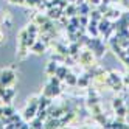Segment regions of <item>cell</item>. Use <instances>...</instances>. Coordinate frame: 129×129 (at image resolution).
I'll return each instance as SVG.
<instances>
[{
	"instance_id": "obj_1",
	"label": "cell",
	"mask_w": 129,
	"mask_h": 129,
	"mask_svg": "<svg viewBox=\"0 0 129 129\" xmlns=\"http://www.w3.org/2000/svg\"><path fill=\"white\" fill-rule=\"evenodd\" d=\"M14 81H16V73H14L11 69H3V70H0V82H2L5 87H10Z\"/></svg>"
},
{
	"instance_id": "obj_2",
	"label": "cell",
	"mask_w": 129,
	"mask_h": 129,
	"mask_svg": "<svg viewBox=\"0 0 129 129\" xmlns=\"http://www.w3.org/2000/svg\"><path fill=\"white\" fill-rule=\"evenodd\" d=\"M78 59H79L81 64L89 66V64H92V61H93V53H92V51H82L78 56Z\"/></svg>"
},
{
	"instance_id": "obj_3",
	"label": "cell",
	"mask_w": 129,
	"mask_h": 129,
	"mask_svg": "<svg viewBox=\"0 0 129 129\" xmlns=\"http://www.w3.org/2000/svg\"><path fill=\"white\" fill-rule=\"evenodd\" d=\"M45 48H47V44H44L41 39H38L34 42V45L31 47V50L34 51V53H38V54H42L44 51H45Z\"/></svg>"
},
{
	"instance_id": "obj_4",
	"label": "cell",
	"mask_w": 129,
	"mask_h": 129,
	"mask_svg": "<svg viewBox=\"0 0 129 129\" xmlns=\"http://www.w3.org/2000/svg\"><path fill=\"white\" fill-rule=\"evenodd\" d=\"M62 11H64V10H61L59 6H56V8L51 6L50 10H48V19H59L61 14H62Z\"/></svg>"
},
{
	"instance_id": "obj_5",
	"label": "cell",
	"mask_w": 129,
	"mask_h": 129,
	"mask_svg": "<svg viewBox=\"0 0 129 129\" xmlns=\"http://www.w3.org/2000/svg\"><path fill=\"white\" fill-rule=\"evenodd\" d=\"M58 62H54V61H51V62H48V66H47V75H50V76H54V73H56V70H58Z\"/></svg>"
},
{
	"instance_id": "obj_6",
	"label": "cell",
	"mask_w": 129,
	"mask_h": 129,
	"mask_svg": "<svg viewBox=\"0 0 129 129\" xmlns=\"http://www.w3.org/2000/svg\"><path fill=\"white\" fill-rule=\"evenodd\" d=\"M67 67H64V66H59L58 67V70H56V73H54V76H58L59 79H66V76H67Z\"/></svg>"
},
{
	"instance_id": "obj_7",
	"label": "cell",
	"mask_w": 129,
	"mask_h": 129,
	"mask_svg": "<svg viewBox=\"0 0 129 129\" xmlns=\"http://www.w3.org/2000/svg\"><path fill=\"white\" fill-rule=\"evenodd\" d=\"M66 82L69 86H75V84H78V78L73 75V73H67V76H66Z\"/></svg>"
},
{
	"instance_id": "obj_8",
	"label": "cell",
	"mask_w": 129,
	"mask_h": 129,
	"mask_svg": "<svg viewBox=\"0 0 129 129\" xmlns=\"http://www.w3.org/2000/svg\"><path fill=\"white\" fill-rule=\"evenodd\" d=\"M100 14H101V13H100L98 10H93V11H90V13H89L90 19H92V20H96V22L101 20V16H100Z\"/></svg>"
},
{
	"instance_id": "obj_9",
	"label": "cell",
	"mask_w": 129,
	"mask_h": 129,
	"mask_svg": "<svg viewBox=\"0 0 129 129\" xmlns=\"http://www.w3.org/2000/svg\"><path fill=\"white\" fill-rule=\"evenodd\" d=\"M13 114H14V109H13V107H10V106H3V115L11 117Z\"/></svg>"
},
{
	"instance_id": "obj_10",
	"label": "cell",
	"mask_w": 129,
	"mask_h": 129,
	"mask_svg": "<svg viewBox=\"0 0 129 129\" xmlns=\"http://www.w3.org/2000/svg\"><path fill=\"white\" fill-rule=\"evenodd\" d=\"M117 114H118V117H124L126 115V107L124 106H120V107H117Z\"/></svg>"
},
{
	"instance_id": "obj_11",
	"label": "cell",
	"mask_w": 129,
	"mask_h": 129,
	"mask_svg": "<svg viewBox=\"0 0 129 129\" xmlns=\"http://www.w3.org/2000/svg\"><path fill=\"white\" fill-rule=\"evenodd\" d=\"M120 106H123V100H121V98H117V100H114V107L117 109V107H120Z\"/></svg>"
},
{
	"instance_id": "obj_12",
	"label": "cell",
	"mask_w": 129,
	"mask_h": 129,
	"mask_svg": "<svg viewBox=\"0 0 129 129\" xmlns=\"http://www.w3.org/2000/svg\"><path fill=\"white\" fill-rule=\"evenodd\" d=\"M69 2H76V0H69Z\"/></svg>"
}]
</instances>
